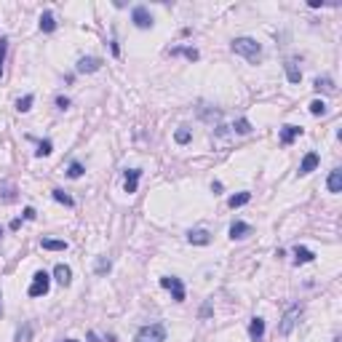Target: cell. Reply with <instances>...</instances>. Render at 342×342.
Instances as JSON below:
<instances>
[{
	"instance_id": "obj_32",
	"label": "cell",
	"mask_w": 342,
	"mask_h": 342,
	"mask_svg": "<svg viewBox=\"0 0 342 342\" xmlns=\"http://www.w3.org/2000/svg\"><path fill=\"white\" fill-rule=\"evenodd\" d=\"M0 190H3V201H14V187L11 185H0Z\"/></svg>"
},
{
	"instance_id": "obj_39",
	"label": "cell",
	"mask_w": 342,
	"mask_h": 342,
	"mask_svg": "<svg viewBox=\"0 0 342 342\" xmlns=\"http://www.w3.org/2000/svg\"><path fill=\"white\" fill-rule=\"evenodd\" d=\"M64 342H78V340H64Z\"/></svg>"
},
{
	"instance_id": "obj_16",
	"label": "cell",
	"mask_w": 342,
	"mask_h": 342,
	"mask_svg": "<svg viewBox=\"0 0 342 342\" xmlns=\"http://www.w3.org/2000/svg\"><path fill=\"white\" fill-rule=\"evenodd\" d=\"M329 192H342V171L334 169L332 174H329V182H326Z\"/></svg>"
},
{
	"instance_id": "obj_31",
	"label": "cell",
	"mask_w": 342,
	"mask_h": 342,
	"mask_svg": "<svg viewBox=\"0 0 342 342\" xmlns=\"http://www.w3.org/2000/svg\"><path fill=\"white\" fill-rule=\"evenodd\" d=\"M48 152H51V142H48V139H43L41 145H38L35 155H38V158H43V155H48Z\"/></svg>"
},
{
	"instance_id": "obj_7",
	"label": "cell",
	"mask_w": 342,
	"mask_h": 342,
	"mask_svg": "<svg viewBox=\"0 0 342 342\" xmlns=\"http://www.w3.org/2000/svg\"><path fill=\"white\" fill-rule=\"evenodd\" d=\"M161 286L163 289H171V294H174L176 302H185V283L179 281V278H161Z\"/></svg>"
},
{
	"instance_id": "obj_19",
	"label": "cell",
	"mask_w": 342,
	"mask_h": 342,
	"mask_svg": "<svg viewBox=\"0 0 342 342\" xmlns=\"http://www.w3.org/2000/svg\"><path fill=\"white\" fill-rule=\"evenodd\" d=\"M294 259H297V265H299V262L305 265V262H313V259H316V254H313L310 249H305V246H294Z\"/></svg>"
},
{
	"instance_id": "obj_14",
	"label": "cell",
	"mask_w": 342,
	"mask_h": 342,
	"mask_svg": "<svg viewBox=\"0 0 342 342\" xmlns=\"http://www.w3.org/2000/svg\"><path fill=\"white\" fill-rule=\"evenodd\" d=\"M139 176H142V169H128L126 171V192H136V185H139Z\"/></svg>"
},
{
	"instance_id": "obj_22",
	"label": "cell",
	"mask_w": 342,
	"mask_h": 342,
	"mask_svg": "<svg viewBox=\"0 0 342 342\" xmlns=\"http://www.w3.org/2000/svg\"><path fill=\"white\" fill-rule=\"evenodd\" d=\"M316 88H318V91H326V94H334V81H332L329 75L316 78Z\"/></svg>"
},
{
	"instance_id": "obj_3",
	"label": "cell",
	"mask_w": 342,
	"mask_h": 342,
	"mask_svg": "<svg viewBox=\"0 0 342 342\" xmlns=\"http://www.w3.org/2000/svg\"><path fill=\"white\" fill-rule=\"evenodd\" d=\"M299 316H302V305H292V307H289V310L283 313L281 323H278V334H281V337H286V334H292V329L297 326Z\"/></svg>"
},
{
	"instance_id": "obj_21",
	"label": "cell",
	"mask_w": 342,
	"mask_h": 342,
	"mask_svg": "<svg viewBox=\"0 0 342 342\" xmlns=\"http://www.w3.org/2000/svg\"><path fill=\"white\" fill-rule=\"evenodd\" d=\"M41 30L43 32H54L56 30V19L51 11H45V14H41Z\"/></svg>"
},
{
	"instance_id": "obj_13",
	"label": "cell",
	"mask_w": 342,
	"mask_h": 342,
	"mask_svg": "<svg viewBox=\"0 0 342 342\" xmlns=\"http://www.w3.org/2000/svg\"><path fill=\"white\" fill-rule=\"evenodd\" d=\"M54 278L62 283V286H70V281H72V270L67 265H56L54 267Z\"/></svg>"
},
{
	"instance_id": "obj_38",
	"label": "cell",
	"mask_w": 342,
	"mask_h": 342,
	"mask_svg": "<svg viewBox=\"0 0 342 342\" xmlns=\"http://www.w3.org/2000/svg\"><path fill=\"white\" fill-rule=\"evenodd\" d=\"M0 316H3V294H0Z\"/></svg>"
},
{
	"instance_id": "obj_1",
	"label": "cell",
	"mask_w": 342,
	"mask_h": 342,
	"mask_svg": "<svg viewBox=\"0 0 342 342\" xmlns=\"http://www.w3.org/2000/svg\"><path fill=\"white\" fill-rule=\"evenodd\" d=\"M233 54H238V56H246L249 62H259V56H262V45L254 41V38H235L233 41Z\"/></svg>"
},
{
	"instance_id": "obj_2",
	"label": "cell",
	"mask_w": 342,
	"mask_h": 342,
	"mask_svg": "<svg viewBox=\"0 0 342 342\" xmlns=\"http://www.w3.org/2000/svg\"><path fill=\"white\" fill-rule=\"evenodd\" d=\"M163 340H166V326L163 323H147L134 337V342H163Z\"/></svg>"
},
{
	"instance_id": "obj_28",
	"label": "cell",
	"mask_w": 342,
	"mask_h": 342,
	"mask_svg": "<svg viewBox=\"0 0 342 342\" xmlns=\"http://www.w3.org/2000/svg\"><path fill=\"white\" fill-rule=\"evenodd\" d=\"M51 195H54V201H59V203H64V206H75V201H72L70 195H67L64 190H54L51 192Z\"/></svg>"
},
{
	"instance_id": "obj_4",
	"label": "cell",
	"mask_w": 342,
	"mask_h": 342,
	"mask_svg": "<svg viewBox=\"0 0 342 342\" xmlns=\"http://www.w3.org/2000/svg\"><path fill=\"white\" fill-rule=\"evenodd\" d=\"M48 289H51L48 273L38 270L35 276H32V283H30V289H27V294H30V297H43V294H48Z\"/></svg>"
},
{
	"instance_id": "obj_11",
	"label": "cell",
	"mask_w": 342,
	"mask_h": 342,
	"mask_svg": "<svg viewBox=\"0 0 342 342\" xmlns=\"http://www.w3.org/2000/svg\"><path fill=\"white\" fill-rule=\"evenodd\" d=\"M249 337H252V342H262V337H265V321H262V318H252V323H249Z\"/></svg>"
},
{
	"instance_id": "obj_17",
	"label": "cell",
	"mask_w": 342,
	"mask_h": 342,
	"mask_svg": "<svg viewBox=\"0 0 342 342\" xmlns=\"http://www.w3.org/2000/svg\"><path fill=\"white\" fill-rule=\"evenodd\" d=\"M283 67H286V78H289V83H299V81H302V70L297 67V62L289 59Z\"/></svg>"
},
{
	"instance_id": "obj_23",
	"label": "cell",
	"mask_w": 342,
	"mask_h": 342,
	"mask_svg": "<svg viewBox=\"0 0 342 342\" xmlns=\"http://www.w3.org/2000/svg\"><path fill=\"white\" fill-rule=\"evenodd\" d=\"M110 267H112V262L107 259V256H99V259H96V265H94V273H96V276H107V273H110Z\"/></svg>"
},
{
	"instance_id": "obj_18",
	"label": "cell",
	"mask_w": 342,
	"mask_h": 342,
	"mask_svg": "<svg viewBox=\"0 0 342 342\" xmlns=\"http://www.w3.org/2000/svg\"><path fill=\"white\" fill-rule=\"evenodd\" d=\"M249 201H252V192H238V195H230L227 206H230V209H241V206H246Z\"/></svg>"
},
{
	"instance_id": "obj_25",
	"label": "cell",
	"mask_w": 342,
	"mask_h": 342,
	"mask_svg": "<svg viewBox=\"0 0 342 342\" xmlns=\"http://www.w3.org/2000/svg\"><path fill=\"white\" fill-rule=\"evenodd\" d=\"M32 102H35V96H32V94L21 96V99L16 102V110H19V112H30L32 110Z\"/></svg>"
},
{
	"instance_id": "obj_12",
	"label": "cell",
	"mask_w": 342,
	"mask_h": 342,
	"mask_svg": "<svg viewBox=\"0 0 342 342\" xmlns=\"http://www.w3.org/2000/svg\"><path fill=\"white\" fill-rule=\"evenodd\" d=\"M297 136H302V128H299V126H292V123H289V126H283V128H281V145H292V142L297 139Z\"/></svg>"
},
{
	"instance_id": "obj_37",
	"label": "cell",
	"mask_w": 342,
	"mask_h": 342,
	"mask_svg": "<svg viewBox=\"0 0 342 342\" xmlns=\"http://www.w3.org/2000/svg\"><path fill=\"white\" fill-rule=\"evenodd\" d=\"M307 5H310V8H321V5H326V3H323V0H307Z\"/></svg>"
},
{
	"instance_id": "obj_26",
	"label": "cell",
	"mask_w": 342,
	"mask_h": 342,
	"mask_svg": "<svg viewBox=\"0 0 342 342\" xmlns=\"http://www.w3.org/2000/svg\"><path fill=\"white\" fill-rule=\"evenodd\" d=\"M310 112H313V115H326V112H329L326 102H323V99H313L310 102Z\"/></svg>"
},
{
	"instance_id": "obj_24",
	"label": "cell",
	"mask_w": 342,
	"mask_h": 342,
	"mask_svg": "<svg viewBox=\"0 0 342 342\" xmlns=\"http://www.w3.org/2000/svg\"><path fill=\"white\" fill-rule=\"evenodd\" d=\"M174 139H176V145H187V142L192 139V131L187 128V126H182V128H176V134H174Z\"/></svg>"
},
{
	"instance_id": "obj_36",
	"label": "cell",
	"mask_w": 342,
	"mask_h": 342,
	"mask_svg": "<svg viewBox=\"0 0 342 342\" xmlns=\"http://www.w3.org/2000/svg\"><path fill=\"white\" fill-rule=\"evenodd\" d=\"M24 219H35V209H32V206L24 209Z\"/></svg>"
},
{
	"instance_id": "obj_10",
	"label": "cell",
	"mask_w": 342,
	"mask_h": 342,
	"mask_svg": "<svg viewBox=\"0 0 342 342\" xmlns=\"http://www.w3.org/2000/svg\"><path fill=\"white\" fill-rule=\"evenodd\" d=\"M252 235V225H246V222H233L230 225V238L233 241H241V238Z\"/></svg>"
},
{
	"instance_id": "obj_15",
	"label": "cell",
	"mask_w": 342,
	"mask_h": 342,
	"mask_svg": "<svg viewBox=\"0 0 342 342\" xmlns=\"http://www.w3.org/2000/svg\"><path fill=\"white\" fill-rule=\"evenodd\" d=\"M41 246L45 252H67V241H59V238H43Z\"/></svg>"
},
{
	"instance_id": "obj_33",
	"label": "cell",
	"mask_w": 342,
	"mask_h": 342,
	"mask_svg": "<svg viewBox=\"0 0 342 342\" xmlns=\"http://www.w3.org/2000/svg\"><path fill=\"white\" fill-rule=\"evenodd\" d=\"M5 48H8V41L0 38V75H3V59H5Z\"/></svg>"
},
{
	"instance_id": "obj_9",
	"label": "cell",
	"mask_w": 342,
	"mask_h": 342,
	"mask_svg": "<svg viewBox=\"0 0 342 342\" xmlns=\"http://www.w3.org/2000/svg\"><path fill=\"white\" fill-rule=\"evenodd\" d=\"M318 152H307L305 158H302V163H299V176H305V174H310V171H316V166H318Z\"/></svg>"
},
{
	"instance_id": "obj_20",
	"label": "cell",
	"mask_w": 342,
	"mask_h": 342,
	"mask_svg": "<svg viewBox=\"0 0 342 342\" xmlns=\"http://www.w3.org/2000/svg\"><path fill=\"white\" fill-rule=\"evenodd\" d=\"M30 340H32V323H21V326L16 329L14 342H30Z\"/></svg>"
},
{
	"instance_id": "obj_27",
	"label": "cell",
	"mask_w": 342,
	"mask_h": 342,
	"mask_svg": "<svg viewBox=\"0 0 342 342\" xmlns=\"http://www.w3.org/2000/svg\"><path fill=\"white\" fill-rule=\"evenodd\" d=\"M179 54H185L190 62H198V56H201L195 48H171V56H179Z\"/></svg>"
},
{
	"instance_id": "obj_8",
	"label": "cell",
	"mask_w": 342,
	"mask_h": 342,
	"mask_svg": "<svg viewBox=\"0 0 342 342\" xmlns=\"http://www.w3.org/2000/svg\"><path fill=\"white\" fill-rule=\"evenodd\" d=\"M187 241L192 246H206V243H212V233L209 230H190L187 233Z\"/></svg>"
},
{
	"instance_id": "obj_29",
	"label": "cell",
	"mask_w": 342,
	"mask_h": 342,
	"mask_svg": "<svg viewBox=\"0 0 342 342\" xmlns=\"http://www.w3.org/2000/svg\"><path fill=\"white\" fill-rule=\"evenodd\" d=\"M67 176H70V179H81V176H83V166L78 161H72L70 169H67Z\"/></svg>"
},
{
	"instance_id": "obj_34",
	"label": "cell",
	"mask_w": 342,
	"mask_h": 342,
	"mask_svg": "<svg viewBox=\"0 0 342 342\" xmlns=\"http://www.w3.org/2000/svg\"><path fill=\"white\" fill-rule=\"evenodd\" d=\"M198 316H201V318H209V316H212V299L203 302V307H201V313H198Z\"/></svg>"
},
{
	"instance_id": "obj_40",
	"label": "cell",
	"mask_w": 342,
	"mask_h": 342,
	"mask_svg": "<svg viewBox=\"0 0 342 342\" xmlns=\"http://www.w3.org/2000/svg\"><path fill=\"white\" fill-rule=\"evenodd\" d=\"M0 235H3V227H0Z\"/></svg>"
},
{
	"instance_id": "obj_35",
	"label": "cell",
	"mask_w": 342,
	"mask_h": 342,
	"mask_svg": "<svg viewBox=\"0 0 342 342\" xmlns=\"http://www.w3.org/2000/svg\"><path fill=\"white\" fill-rule=\"evenodd\" d=\"M56 107H59V110H67V107H70V99H67V96H56Z\"/></svg>"
},
{
	"instance_id": "obj_5",
	"label": "cell",
	"mask_w": 342,
	"mask_h": 342,
	"mask_svg": "<svg viewBox=\"0 0 342 342\" xmlns=\"http://www.w3.org/2000/svg\"><path fill=\"white\" fill-rule=\"evenodd\" d=\"M131 21H134L139 30H150L155 21H152V14L147 11V5H134V11H131Z\"/></svg>"
},
{
	"instance_id": "obj_6",
	"label": "cell",
	"mask_w": 342,
	"mask_h": 342,
	"mask_svg": "<svg viewBox=\"0 0 342 342\" xmlns=\"http://www.w3.org/2000/svg\"><path fill=\"white\" fill-rule=\"evenodd\" d=\"M102 64H105V62H102L99 56H81L75 67H78V72H83V75H91V72H99Z\"/></svg>"
},
{
	"instance_id": "obj_30",
	"label": "cell",
	"mask_w": 342,
	"mask_h": 342,
	"mask_svg": "<svg viewBox=\"0 0 342 342\" xmlns=\"http://www.w3.org/2000/svg\"><path fill=\"white\" fill-rule=\"evenodd\" d=\"M233 128H235L238 134H252V123H249L246 118H238V121H235V126H233Z\"/></svg>"
}]
</instances>
